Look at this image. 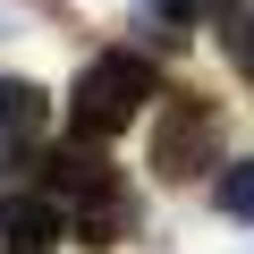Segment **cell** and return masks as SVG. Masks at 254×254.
<instances>
[{
	"label": "cell",
	"instance_id": "cell-6",
	"mask_svg": "<svg viewBox=\"0 0 254 254\" xmlns=\"http://www.w3.org/2000/svg\"><path fill=\"white\" fill-rule=\"evenodd\" d=\"M43 110H51V93H43V85H26V76H0V144H26V136H43Z\"/></svg>",
	"mask_w": 254,
	"mask_h": 254
},
{
	"label": "cell",
	"instance_id": "cell-2",
	"mask_svg": "<svg viewBox=\"0 0 254 254\" xmlns=\"http://www.w3.org/2000/svg\"><path fill=\"white\" fill-rule=\"evenodd\" d=\"M153 170L170 187L220 170V102L212 93H170L161 102V119H153Z\"/></svg>",
	"mask_w": 254,
	"mask_h": 254
},
{
	"label": "cell",
	"instance_id": "cell-7",
	"mask_svg": "<svg viewBox=\"0 0 254 254\" xmlns=\"http://www.w3.org/2000/svg\"><path fill=\"white\" fill-rule=\"evenodd\" d=\"M212 212H220V220H254V153L212 170Z\"/></svg>",
	"mask_w": 254,
	"mask_h": 254
},
{
	"label": "cell",
	"instance_id": "cell-5",
	"mask_svg": "<svg viewBox=\"0 0 254 254\" xmlns=\"http://www.w3.org/2000/svg\"><path fill=\"white\" fill-rule=\"evenodd\" d=\"M136 220H144V212H136V195H127V178L76 203V237H85V246H119V237H136Z\"/></svg>",
	"mask_w": 254,
	"mask_h": 254
},
{
	"label": "cell",
	"instance_id": "cell-1",
	"mask_svg": "<svg viewBox=\"0 0 254 254\" xmlns=\"http://www.w3.org/2000/svg\"><path fill=\"white\" fill-rule=\"evenodd\" d=\"M144 102H153V60L144 51H102V60H85V76L68 93V119H76L85 144H110L119 127L144 119Z\"/></svg>",
	"mask_w": 254,
	"mask_h": 254
},
{
	"label": "cell",
	"instance_id": "cell-4",
	"mask_svg": "<svg viewBox=\"0 0 254 254\" xmlns=\"http://www.w3.org/2000/svg\"><path fill=\"white\" fill-rule=\"evenodd\" d=\"M0 246L9 254H51L60 246V203L51 195H9L0 203Z\"/></svg>",
	"mask_w": 254,
	"mask_h": 254
},
{
	"label": "cell",
	"instance_id": "cell-3",
	"mask_svg": "<svg viewBox=\"0 0 254 254\" xmlns=\"http://www.w3.org/2000/svg\"><path fill=\"white\" fill-rule=\"evenodd\" d=\"M43 187H51V203H85V195H102V187H119V170H110V153L102 144H60L51 161H43Z\"/></svg>",
	"mask_w": 254,
	"mask_h": 254
},
{
	"label": "cell",
	"instance_id": "cell-9",
	"mask_svg": "<svg viewBox=\"0 0 254 254\" xmlns=\"http://www.w3.org/2000/svg\"><path fill=\"white\" fill-rule=\"evenodd\" d=\"M161 9H170V26H187V17H203V9H212V0H161Z\"/></svg>",
	"mask_w": 254,
	"mask_h": 254
},
{
	"label": "cell",
	"instance_id": "cell-8",
	"mask_svg": "<svg viewBox=\"0 0 254 254\" xmlns=\"http://www.w3.org/2000/svg\"><path fill=\"white\" fill-rule=\"evenodd\" d=\"M220 51H229L237 76H254V0H229L220 9Z\"/></svg>",
	"mask_w": 254,
	"mask_h": 254
}]
</instances>
